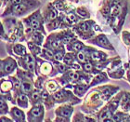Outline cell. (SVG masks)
Instances as JSON below:
<instances>
[{"instance_id": "obj_1", "label": "cell", "mask_w": 130, "mask_h": 122, "mask_svg": "<svg viewBox=\"0 0 130 122\" xmlns=\"http://www.w3.org/2000/svg\"><path fill=\"white\" fill-rule=\"evenodd\" d=\"M72 113V109L70 108V107H66V108H63L62 110H61V112H60V115L62 116V117H66V118H68V117H70V115H71Z\"/></svg>"}, {"instance_id": "obj_2", "label": "cell", "mask_w": 130, "mask_h": 122, "mask_svg": "<svg viewBox=\"0 0 130 122\" xmlns=\"http://www.w3.org/2000/svg\"><path fill=\"white\" fill-rule=\"evenodd\" d=\"M14 67H15L14 63H8L6 65H5V72L9 73V72H11L13 69H14Z\"/></svg>"}, {"instance_id": "obj_3", "label": "cell", "mask_w": 130, "mask_h": 122, "mask_svg": "<svg viewBox=\"0 0 130 122\" xmlns=\"http://www.w3.org/2000/svg\"><path fill=\"white\" fill-rule=\"evenodd\" d=\"M24 6L21 4H17L14 6V8H13V10L15 11V12H21V11H23L24 10Z\"/></svg>"}, {"instance_id": "obj_4", "label": "cell", "mask_w": 130, "mask_h": 122, "mask_svg": "<svg viewBox=\"0 0 130 122\" xmlns=\"http://www.w3.org/2000/svg\"><path fill=\"white\" fill-rule=\"evenodd\" d=\"M31 88H32V87H31L30 83H28V82H23L22 83V89L25 92H29L30 90H31Z\"/></svg>"}, {"instance_id": "obj_5", "label": "cell", "mask_w": 130, "mask_h": 122, "mask_svg": "<svg viewBox=\"0 0 130 122\" xmlns=\"http://www.w3.org/2000/svg\"><path fill=\"white\" fill-rule=\"evenodd\" d=\"M32 114L34 117H39L41 115V108L40 107H34L32 110Z\"/></svg>"}, {"instance_id": "obj_6", "label": "cell", "mask_w": 130, "mask_h": 122, "mask_svg": "<svg viewBox=\"0 0 130 122\" xmlns=\"http://www.w3.org/2000/svg\"><path fill=\"white\" fill-rule=\"evenodd\" d=\"M15 51L17 52L18 54H24L25 53V49L23 48L22 46H16L15 48Z\"/></svg>"}, {"instance_id": "obj_7", "label": "cell", "mask_w": 130, "mask_h": 122, "mask_svg": "<svg viewBox=\"0 0 130 122\" xmlns=\"http://www.w3.org/2000/svg\"><path fill=\"white\" fill-rule=\"evenodd\" d=\"M91 57H92V59L94 60V61H100V60L102 59L101 54V53H99V52H93L92 55H91Z\"/></svg>"}, {"instance_id": "obj_8", "label": "cell", "mask_w": 130, "mask_h": 122, "mask_svg": "<svg viewBox=\"0 0 130 122\" xmlns=\"http://www.w3.org/2000/svg\"><path fill=\"white\" fill-rule=\"evenodd\" d=\"M31 24H32V27L34 29H38L40 27V24H39V21L37 20H32L31 21Z\"/></svg>"}, {"instance_id": "obj_9", "label": "cell", "mask_w": 130, "mask_h": 122, "mask_svg": "<svg viewBox=\"0 0 130 122\" xmlns=\"http://www.w3.org/2000/svg\"><path fill=\"white\" fill-rule=\"evenodd\" d=\"M13 114H14L17 118H21V117H23L22 112H21V110L17 109V108H14V110H13Z\"/></svg>"}, {"instance_id": "obj_10", "label": "cell", "mask_w": 130, "mask_h": 122, "mask_svg": "<svg viewBox=\"0 0 130 122\" xmlns=\"http://www.w3.org/2000/svg\"><path fill=\"white\" fill-rule=\"evenodd\" d=\"M99 41L102 44V45H105V46H107L108 45V40H107V38L105 37L104 35H101L99 37Z\"/></svg>"}, {"instance_id": "obj_11", "label": "cell", "mask_w": 130, "mask_h": 122, "mask_svg": "<svg viewBox=\"0 0 130 122\" xmlns=\"http://www.w3.org/2000/svg\"><path fill=\"white\" fill-rule=\"evenodd\" d=\"M54 99H55V100H58V101H59V100H62V99H63L62 92L59 91V92L55 93V94H54Z\"/></svg>"}, {"instance_id": "obj_12", "label": "cell", "mask_w": 130, "mask_h": 122, "mask_svg": "<svg viewBox=\"0 0 130 122\" xmlns=\"http://www.w3.org/2000/svg\"><path fill=\"white\" fill-rule=\"evenodd\" d=\"M82 48H83V44L80 42H76L73 44V49L76 50V51H80V50H82Z\"/></svg>"}, {"instance_id": "obj_13", "label": "cell", "mask_w": 130, "mask_h": 122, "mask_svg": "<svg viewBox=\"0 0 130 122\" xmlns=\"http://www.w3.org/2000/svg\"><path fill=\"white\" fill-rule=\"evenodd\" d=\"M27 67L29 69L30 71H34V63L32 61V62H29V63H27Z\"/></svg>"}, {"instance_id": "obj_14", "label": "cell", "mask_w": 130, "mask_h": 122, "mask_svg": "<svg viewBox=\"0 0 130 122\" xmlns=\"http://www.w3.org/2000/svg\"><path fill=\"white\" fill-rule=\"evenodd\" d=\"M112 117V114H111V112H109V111H107V112H105L103 115H102V120H104V119H106V118H109Z\"/></svg>"}, {"instance_id": "obj_15", "label": "cell", "mask_w": 130, "mask_h": 122, "mask_svg": "<svg viewBox=\"0 0 130 122\" xmlns=\"http://www.w3.org/2000/svg\"><path fill=\"white\" fill-rule=\"evenodd\" d=\"M77 13L79 14L80 16H82V17H86V16H87V12L85 11L84 9H77Z\"/></svg>"}, {"instance_id": "obj_16", "label": "cell", "mask_w": 130, "mask_h": 122, "mask_svg": "<svg viewBox=\"0 0 130 122\" xmlns=\"http://www.w3.org/2000/svg\"><path fill=\"white\" fill-rule=\"evenodd\" d=\"M109 13H110V8L109 7H105V8L102 9V14H103L104 16H107Z\"/></svg>"}, {"instance_id": "obj_17", "label": "cell", "mask_w": 130, "mask_h": 122, "mask_svg": "<svg viewBox=\"0 0 130 122\" xmlns=\"http://www.w3.org/2000/svg\"><path fill=\"white\" fill-rule=\"evenodd\" d=\"M80 30L81 31H84V32H87L88 30V26L87 25V23H82L81 26H80Z\"/></svg>"}, {"instance_id": "obj_18", "label": "cell", "mask_w": 130, "mask_h": 122, "mask_svg": "<svg viewBox=\"0 0 130 122\" xmlns=\"http://www.w3.org/2000/svg\"><path fill=\"white\" fill-rule=\"evenodd\" d=\"M55 7H56L58 9H63L62 3H61V2H59V1H58V2H56V3H55Z\"/></svg>"}, {"instance_id": "obj_19", "label": "cell", "mask_w": 130, "mask_h": 122, "mask_svg": "<svg viewBox=\"0 0 130 122\" xmlns=\"http://www.w3.org/2000/svg\"><path fill=\"white\" fill-rule=\"evenodd\" d=\"M68 19H69V20H70V21H72V22H74V21H76V18H75V16H74L73 14H69Z\"/></svg>"}, {"instance_id": "obj_20", "label": "cell", "mask_w": 130, "mask_h": 122, "mask_svg": "<svg viewBox=\"0 0 130 122\" xmlns=\"http://www.w3.org/2000/svg\"><path fill=\"white\" fill-rule=\"evenodd\" d=\"M44 53L47 56V57H53V53H52V51H48V50H45L44 51Z\"/></svg>"}, {"instance_id": "obj_21", "label": "cell", "mask_w": 130, "mask_h": 122, "mask_svg": "<svg viewBox=\"0 0 130 122\" xmlns=\"http://www.w3.org/2000/svg\"><path fill=\"white\" fill-rule=\"evenodd\" d=\"M72 60V57H71V55L69 54L65 57V63H71Z\"/></svg>"}, {"instance_id": "obj_22", "label": "cell", "mask_w": 130, "mask_h": 122, "mask_svg": "<svg viewBox=\"0 0 130 122\" xmlns=\"http://www.w3.org/2000/svg\"><path fill=\"white\" fill-rule=\"evenodd\" d=\"M92 69V65H91V63H86L85 64V70H87V71H90Z\"/></svg>"}, {"instance_id": "obj_23", "label": "cell", "mask_w": 130, "mask_h": 122, "mask_svg": "<svg viewBox=\"0 0 130 122\" xmlns=\"http://www.w3.org/2000/svg\"><path fill=\"white\" fill-rule=\"evenodd\" d=\"M54 57L57 61H60V60L62 59V54L61 53H57V54L54 55Z\"/></svg>"}, {"instance_id": "obj_24", "label": "cell", "mask_w": 130, "mask_h": 122, "mask_svg": "<svg viewBox=\"0 0 130 122\" xmlns=\"http://www.w3.org/2000/svg\"><path fill=\"white\" fill-rule=\"evenodd\" d=\"M77 58H78V60H79L80 62H82V63L85 62V57L82 53H78V55H77Z\"/></svg>"}, {"instance_id": "obj_25", "label": "cell", "mask_w": 130, "mask_h": 122, "mask_svg": "<svg viewBox=\"0 0 130 122\" xmlns=\"http://www.w3.org/2000/svg\"><path fill=\"white\" fill-rule=\"evenodd\" d=\"M56 17H57V12H56L55 10H52V11L50 12V19L54 20Z\"/></svg>"}, {"instance_id": "obj_26", "label": "cell", "mask_w": 130, "mask_h": 122, "mask_svg": "<svg viewBox=\"0 0 130 122\" xmlns=\"http://www.w3.org/2000/svg\"><path fill=\"white\" fill-rule=\"evenodd\" d=\"M33 39H34V40H35V41H36L37 43H40V37H39L38 34L34 35V36H33Z\"/></svg>"}, {"instance_id": "obj_27", "label": "cell", "mask_w": 130, "mask_h": 122, "mask_svg": "<svg viewBox=\"0 0 130 122\" xmlns=\"http://www.w3.org/2000/svg\"><path fill=\"white\" fill-rule=\"evenodd\" d=\"M59 70H60V71L63 72V71H65V69H66V66H65V64L59 63Z\"/></svg>"}, {"instance_id": "obj_28", "label": "cell", "mask_w": 130, "mask_h": 122, "mask_svg": "<svg viewBox=\"0 0 130 122\" xmlns=\"http://www.w3.org/2000/svg\"><path fill=\"white\" fill-rule=\"evenodd\" d=\"M76 90L78 91V92H83L85 90V87L84 86H79V87H77V88H76Z\"/></svg>"}, {"instance_id": "obj_29", "label": "cell", "mask_w": 130, "mask_h": 122, "mask_svg": "<svg viewBox=\"0 0 130 122\" xmlns=\"http://www.w3.org/2000/svg\"><path fill=\"white\" fill-rule=\"evenodd\" d=\"M24 60H25L27 63H29V62H32L33 60H32V57L30 56V55H28V56H26L25 58H24Z\"/></svg>"}, {"instance_id": "obj_30", "label": "cell", "mask_w": 130, "mask_h": 122, "mask_svg": "<svg viewBox=\"0 0 130 122\" xmlns=\"http://www.w3.org/2000/svg\"><path fill=\"white\" fill-rule=\"evenodd\" d=\"M72 79H74V80L79 79V75H78L77 73H74V74H73V76H72Z\"/></svg>"}, {"instance_id": "obj_31", "label": "cell", "mask_w": 130, "mask_h": 122, "mask_svg": "<svg viewBox=\"0 0 130 122\" xmlns=\"http://www.w3.org/2000/svg\"><path fill=\"white\" fill-rule=\"evenodd\" d=\"M103 93H104L105 95H109L110 94V88H105V89H103Z\"/></svg>"}, {"instance_id": "obj_32", "label": "cell", "mask_w": 130, "mask_h": 122, "mask_svg": "<svg viewBox=\"0 0 130 122\" xmlns=\"http://www.w3.org/2000/svg\"><path fill=\"white\" fill-rule=\"evenodd\" d=\"M33 98H34V100H37L38 98H39V94H38L37 92H34V94H33Z\"/></svg>"}, {"instance_id": "obj_33", "label": "cell", "mask_w": 130, "mask_h": 122, "mask_svg": "<svg viewBox=\"0 0 130 122\" xmlns=\"http://www.w3.org/2000/svg\"><path fill=\"white\" fill-rule=\"evenodd\" d=\"M51 45L53 48H59V43L58 42H52L51 43Z\"/></svg>"}, {"instance_id": "obj_34", "label": "cell", "mask_w": 130, "mask_h": 122, "mask_svg": "<svg viewBox=\"0 0 130 122\" xmlns=\"http://www.w3.org/2000/svg\"><path fill=\"white\" fill-rule=\"evenodd\" d=\"M21 0H12V3L14 5H17V4H21Z\"/></svg>"}, {"instance_id": "obj_35", "label": "cell", "mask_w": 130, "mask_h": 122, "mask_svg": "<svg viewBox=\"0 0 130 122\" xmlns=\"http://www.w3.org/2000/svg\"><path fill=\"white\" fill-rule=\"evenodd\" d=\"M19 99H20V100H21V101H23V102H25L26 100H27V98H26V97L24 96V95H21Z\"/></svg>"}, {"instance_id": "obj_36", "label": "cell", "mask_w": 130, "mask_h": 122, "mask_svg": "<svg viewBox=\"0 0 130 122\" xmlns=\"http://www.w3.org/2000/svg\"><path fill=\"white\" fill-rule=\"evenodd\" d=\"M58 26H59V21H55L54 23L52 24V27H53V28H56V27H58Z\"/></svg>"}, {"instance_id": "obj_37", "label": "cell", "mask_w": 130, "mask_h": 122, "mask_svg": "<svg viewBox=\"0 0 130 122\" xmlns=\"http://www.w3.org/2000/svg\"><path fill=\"white\" fill-rule=\"evenodd\" d=\"M48 86H51V88H48L49 89H51V90L55 88V84H54V83H49V84H48Z\"/></svg>"}, {"instance_id": "obj_38", "label": "cell", "mask_w": 130, "mask_h": 122, "mask_svg": "<svg viewBox=\"0 0 130 122\" xmlns=\"http://www.w3.org/2000/svg\"><path fill=\"white\" fill-rule=\"evenodd\" d=\"M69 40H70V39H69V37H64V38H63V42H64V43H68V42H69Z\"/></svg>"}, {"instance_id": "obj_39", "label": "cell", "mask_w": 130, "mask_h": 122, "mask_svg": "<svg viewBox=\"0 0 130 122\" xmlns=\"http://www.w3.org/2000/svg\"><path fill=\"white\" fill-rule=\"evenodd\" d=\"M57 120H59V121H64V120H65V119H61V118H58V119H57Z\"/></svg>"}, {"instance_id": "obj_40", "label": "cell", "mask_w": 130, "mask_h": 122, "mask_svg": "<svg viewBox=\"0 0 130 122\" xmlns=\"http://www.w3.org/2000/svg\"><path fill=\"white\" fill-rule=\"evenodd\" d=\"M15 86H16V87H19V83L16 82V83H15Z\"/></svg>"}]
</instances>
